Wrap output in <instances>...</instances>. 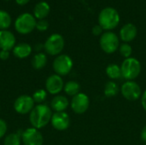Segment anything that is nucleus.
<instances>
[{
    "label": "nucleus",
    "mask_w": 146,
    "mask_h": 145,
    "mask_svg": "<svg viewBox=\"0 0 146 145\" xmlns=\"http://www.w3.org/2000/svg\"><path fill=\"white\" fill-rule=\"evenodd\" d=\"M51 109L45 104H38L30 112L29 121L33 127L40 129L50 122L52 117Z\"/></svg>",
    "instance_id": "nucleus-1"
},
{
    "label": "nucleus",
    "mask_w": 146,
    "mask_h": 145,
    "mask_svg": "<svg viewBox=\"0 0 146 145\" xmlns=\"http://www.w3.org/2000/svg\"><path fill=\"white\" fill-rule=\"evenodd\" d=\"M120 22V15L118 11L112 8L107 7L103 9L98 15V24L105 31L115 29Z\"/></svg>",
    "instance_id": "nucleus-2"
},
{
    "label": "nucleus",
    "mask_w": 146,
    "mask_h": 145,
    "mask_svg": "<svg viewBox=\"0 0 146 145\" xmlns=\"http://www.w3.org/2000/svg\"><path fill=\"white\" fill-rule=\"evenodd\" d=\"M141 63L134 57L126 58L121 66V75L127 80H134L141 73Z\"/></svg>",
    "instance_id": "nucleus-3"
},
{
    "label": "nucleus",
    "mask_w": 146,
    "mask_h": 145,
    "mask_svg": "<svg viewBox=\"0 0 146 145\" xmlns=\"http://www.w3.org/2000/svg\"><path fill=\"white\" fill-rule=\"evenodd\" d=\"M36 18L29 13L20 15L15 21V28L21 34H27L36 28Z\"/></svg>",
    "instance_id": "nucleus-4"
},
{
    "label": "nucleus",
    "mask_w": 146,
    "mask_h": 145,
    "mask_svg": "<svg viewBox=\"0 0 146 145\" xmlns=\"http://www.w3.org/2000/svg\"><path fill=\"white\" fill-rule=\"evenodd\" d=\"M99 44L103 51L107 54L115 53L120 47V41L118 36L110 31L104 32L99 39Z\"/></svg>",
    "instance_id": "nucleus-5"
},
{
    "label": "nucleus",
    "mask_w": 146,
    "mask_h": 145,
    "mask_svg": "<svg viewBox=\"0 0 146 145\" xmlns=\"http://www.w3.org/2000/svg\"><path fill=\"white\" fill-rule=\"evenodd\" d=\"M64 38L59 33L51 34L45 41L44 44V49L47 54L50 56L59 55L64 48Z\"/></svg>",
    "instance_id": "nucleus-6"
},
{
    "label": "nucleus",
    "mask_w": 146,
    "mask_h": 145,
    "mask_svg": "<svg viewBox=\"0 0 146 145\" xmlns=\"http://www.w3.org/2000/svg\"><path fill=\"white\" fill-rule=\"evenodd\" d=\"M73 60L72 58L65 54L57 56L53 62V69L56 74L62 76L68 75L73 68Z\"/></svg>",
    "instance_id": "nucleus-7"
},
{
    "label": "nucleus",
    "mask_w": 146,
    "mask_h": 145,
    "mask_svg": "<svg viewBox=\"0 0 146 145\" xmlns=\"http://www.w3.org/2000/svg\"><path fill=\"white\" fill-rule=\"evenodd\" d=\"M121 92L123 97L128 101H136L142 96L141 87L134 80L126 81L121 87Z\"/></svg>",
    "instance_id": "nucleus-8"
},
{
    "label": "nucleus",
    "mask_w": 146,
    "mask_h": 145,
    "mask_svg": "<svg viewBox=\"0 0 146 145\" xmlns=\"http://www.w3.org/2000/svg\"><path fill=\"white\" fill-rule=\"evenodd\" d=\"M71 109L78 115H82L86 113L90 107V98L85 93H79L73 97L71 100Z\"/></svg>",
    "instance_id": "nucleus-9"
},
{
    "label": "nucleus",
    "mask_w": 146,
    "mask_h": 145,
    "mask_svg": "<svg viewBox=\"0 0 146 145\" xmlns=\"http://www.w3.org/2000/svg\"><path fill=\"white\" fill-rule=\"evenodd\" d=\"M34 108V101L32 97L28 95H22L17 97L14 103L15 110L21 115L30 113Z\"/></svg>",
    "instance_id": "nucleus-10"
},
{
    "label": "nucleus",
    "mask_w": 146,
    "mask_h": 145,
    "mask_svg": "<svg viewBox=\"0 0 146 145\" xmlns=\"http://www.w3.org/2000/svg\"><path fill=\"white\" fill-rule=\"evenodd\" d=\"M21 140L24 145H43L44 142L42 134L34 127L25 130L21 134Z\"/></svg>",
    "instance_id": "nucleus-11"
},
{
    "label": "nucleus",
    "mask_w": 146,
    "mask_h": 145,
    "mask_svg": "<svg viewBox=\"0 0 146 145\" xmlns=\"http://www.w3.org/2000/svg\"><path fill=\"white\" fill-rule=\"evenodd\" d=\"M50 123L57 131H65L70 126V118L66 112H55L52 115Z\"/></svg>",
    "instance_id": "nucleus-12"
},
{
    "label": "nucleus",
    "mask_w": 146,
    "mask_h": 145,
    "mask_svg": "<svg viewBox=\"0 0 146 145\" xmlns=\"http://www.w3.org/2000/svg\"><path fill=\"white\" fill-rule=\"evenodd\" d=\"M45 88L50 94L56 95L60 93L64 88V82L62 78L58 74H51L46 79Z\"/></svg>",
    "instance_id": "nucleus-13"
},
{
    "label": "nucleus",
    "mask_w": 146,
    "mask_h": 145,
    "mask_svg": "<svg viewBox=\"0 0 146 145\" xmlns=\"http://www.w3.org/2000/svg\"><path fill=\"white\" fill-rule=\"evenodd\" d=\"M15 38L14 34L7 30H0V49L9 51L15 47Z\"/></svg>",
    "instance_id": "nucleus-14"
},
{
    "label": "nucleus",
    "mask_w": 146,
    "mask_h": 145,
    "mask_svg": "<svg viewBox=\"0 0 146 145\" xmlns=\"http://www.w3.org/2000/svg\"><path fill=\"white\" fill-rule=\"evenodd\" d=\"M138 29L133 23L125 24L120 30V38L124 43L132 42L137 36Z\"/></svg>",
    "instance_id": "nucleus-15"
},
{
    "label": "nucleus",
    "mask_w": 146,
    "mask_h": 145,
    "mask_svg": "<svg viewBox=\"0 0 146 145\" xmlns=\"http://www.w3.org/2000/svg\"><path fill=\"white\" fill-rule=\"evenodd\" d=\"M69 105L68 99L62 95H57L53 97L50 103L51 109L55 112H65Z\"/></svg>",
    "instance_id": "nucleus-16"
},
{
    "label": "nucleus",
    "mask_w": 146,
    "mask_h": 145,
    "mask_svg": "<svg viewBox=\"0 0 146 145\" xmlns=\"http://www.w3.org/2000/svg\"><path fill=\"white\" fill-rule=\"evenodd\" d=\"M50 5L44 1L38 3L33 9V16L38 20L44 19L50 13Z\"/></svg>",
    "instance_id": "nucleus-17"
},
{
    "label": "nucleus",
    "mask_w": 146,
    "mask_h": 145,
    "mask_svg": "<svg viewBox=\"0 0 146 145\" xmlns=\"http://www.w3.org/2000/svg\"><path fill=\"white\" fill-rule=\"evenodd\" d=\"M32 53V47L27 43H20L13 48V54L15 57L23 59L30 56Z\"/></svg>",
    "instance_id": "nucleus-18"
},
{
    "label": "nucleus",
    "mask_w": 146,
    "mask_h": 145,
    "mask_svg": "<svg viewBox=\"0 0 146 145\" xmlns=\"http://www.w3.org/2000/svg\"><path fill=\"white\" fill-rule=\"evenodd\" d=\"M121 91V88L119 87L118 84L115 82L114 80L108 81L105 85H104V93L105 97L110 98V97H115V96L118 95V93Z\"/></svg>",
    "instance_id": "nucleus-19"
},
{
    "label": "nucleus",
    "mask_w": 146,
    "mask_h": 145,
    "mask_svg": "<svg viewBox=\"0 0 146 145\" xmlns=\"http://www.w3.org/2000/svg\"><path fill=\"white\" fill-rule=\"evenodd\" d=\"M107 76L111 79V80H115L119 79L120 78L122 77L121 75V67L115 63H111L107 66L105 69Z\"/></svg>",
    "instance_id": "nucleus-20"
},
{
    "label": "nucleus",
    "mask_w": 146,
    "mask_h": 145,
    "mask_svg": "<svg viewBox=\"0 0 146 145\" xmlns=\"http://www.w3.org/2000/svg\"><path fill=\"white\" fill-rule=\"evenodd\" d=\"M65 93L68 96L70 97H74L75 95L80 93V85L77 81L74 80H70L68 82H67L64 85V88H63Z\"/></svg>",
    "instance_id": "nucleus-21"
},
{
    "label": "nucleus",
    "mask_w": 146,
    "mask_h": 145,
    "mask_svg": "<svg viewBox=\"0 0 146 145\" xmlns=\"http://www.w3.org/2000/svg\"><path fill=\"white\" fill-rule=\"evenodd\" d=\"M46 62H47V56L44 53L42 52L36 54L32 60V65L37 70L42 69L46 65Z\"/></svg>",
    "instance_id": "nucleus-22"
},
{
    "label": "nucleus",
    "mask_w": 146,
    "mask_h": 145,
    "mask_svg": "<svg viewBox=\"0 0 146 145\" xmlns=\"http://www.w3.org/2000/svg\"><path fill=\"white\" fill-rule=\"evenodd\" d=\"M11 25V17L8 12L0 9V30H6Z\"/></svg>",
    "instance_id": "nucleus-23"
},
{
    "label": "nucleus",
    "mask_w": 146,
    "mask_h": 145,
    "mask_svg": "<svg viewBox=\"0 0 146 145\" xmlns=\"http://www.w3.org/2000/svg\"><path fill=\"white\" fill-rule=\"evenodd\" d=\"M21 140V136L20 132L17 133H11L4 138L3 145H20Z\"/></svg>",
    "instance_id": "nucleus-24"
},
{
    "label": "nucleus",
    "mask_w": 146,
    "mask_h": 145,
    "mask_svg": "<svg viewBox=\"0 0 146 145\" xmlns=\"http://www.w3.org/2000/svg\"><path fill=\"white\" fill-rule=\"evenodd\" d=\"M119 51H120V54L126 59V58L131 57V56L133 54V48L128 43H123V44H120Z\"/></svg>",
    "instance_id": "nucleus-25"
},
{
    "label": "nucleus",
    "mask_w": 146,
    "mask_h": 145,
    "mask_svg": "<svg viewBox=\"0 0 146 145\" xmlns=\"http://www.w3.org/2000/svg\"><path fill=\"white\" fill-rule=\"evenodd\" d=\"M46 97H47L46 91L44 90V89H40V90H37L33 93V95L32 97H33L34 103H37L41 104L46 99Z\"/></svg>",
    "instance_id": "nucleus-26"
},
{
    "label": "nucleus",
    "mask_w": 146,
    "mask_h": 145,
    "mask_svg": "<svg viewBox=\"0 0 146 145\" xmlns=\"http://www.w3.org/2000/svg\"><path fill=\"white\" fill-rule=\"evenodd\" d=\"M49 27V23L46 20L43 19V20H39L38 21H37L36 23V28L40 31V32H44L48 29Z\"/></svg>",
    "instance_id": "nucleus-27"
},
{
    "label": "nucleus",
    "mask_w": 146,
    "mask_h": 145,
    "mask_svg": "<svg viewBox=\"0 0 146 145\" xmlns=\"http://www.w3.org/2000/svg\"><path fill=\"white\" fill-rule=\"evenodd\" d=\"M92 33H93V35H95V36H99V35H102L104 32V29H103V27L99 25V24H98V25H95L93 27H92Z\"/></svg>",
    "instance_id": "nucleus-28"
},
{
    "label": "nucleus",
    "mask_w": 146,
    "mask_h": 145,
    "mask_svg": "<svg viewBox=\"0 0 146 145\" xmlns=\"http://www.w3.org/2000/svg\"><path fill=\"white\" fill-rule=\"evenodd\" d=\"M6 131H7V124L3 120L0 119V138H2L5 135Z\"/></svg>",
    "instance_id": "nucleus-29"
},
{
    "label": "nucleus",
    "mask_w": 146,
    "mask_h": 145,
    "mask_svg": "<svg viewBox=\"0 0 146 145\" xmlns=\"http://www.w3.org/2000/svg\"><path fill=\"white\" fill-rule=\"evenodd\" d=\"M9 57V52L8 50H2L0 51V59L1 60H7Z\"/></svg>",
    "instance_id": "nucleus-30"
},
{
    "label": "nucleus",
    "mask_w": 146,
    "mask_h": 145,
    "mask_svg": "<svg viewBox=\"0 0 146 145\" xmlns=\"http://www.w3.org/2000/svg\"><path fill=\"white\" fill-rule=\"evenodd\" d=\"M141 104L143 109L146 111V91H145L141 96Z\"/></svg>",
    "instance_id": "nucleus-31"
},
{
    "label": "nucleus",
    "mask_w": 146,
    "mask_h": 145,
    "mask_svg": "<svg viewBox=\"0 0 146 145\" xmlns=\"http://www.w3.org/2000/svg\"><path fill=\"white\" fill-rule=\"evenodd\" d=\"M140 137H141L142 141L146 144V125L144 126V127H143V129H142V131H141Z\"/></svg>",
    "instance_id": "nucleus-32"
},
{
    "label": "nucleus",
    "mask_w": 146,
    "mask_h": 145,
    "mask_svg": "<svg viewBox=\"0 0 146 145\" xmlns=\"http://www.w3.org/2000/svg\"><path fill=\"white\" fill-rule=\"evenodd\" d=\"M30 0H15L16 3H18L19 5H25L27 4Z\"/></svg>",
    "instance_id": "nucleus-33"
},
{
    "label": "nucleus",
    "mask_w": 146,
    "mask_h": 145,
    "mask_svg": "<svg viewBox=\"0 0 146 145\" xmlns=\"http://www.w3.org/2000/svg\"><path fill=\"white\" fill-rule=\"evenodd\" d=\"M41 45H42V44H37L36 50H41V47H42Z\"/></svg>",
    "instance_id": "nucleus-34"
},
{
    "label": "nucleus",
    "mask_w": 146,
    "mask_h": 145,
    "mask_svg": "<svg viewBox=\"0 0 146 145\" xmlns=\"http://www.w3.org/2000/svg\"><path fill=\"white\" fill-rule=\"evenodd\" d=\"M7 1H9V0H7Z\"/></svg>",
    "instance_id": "nucleus-35"
},
{
    "label": "nucleus",
    "mask_w": 146,
    "mask_h": 145,
    "mask_svg": "<svg viewBox=\"0 0 146 145\" xmlns=\"http://www.w3.org/2000/svg\"><path fill=\"white\" fill-rule=\"evenodd\" d=\"M145 145H146V144H145Z\"/></svg>",
    "instance_id": "nucleus-36"
}]
</instances>
